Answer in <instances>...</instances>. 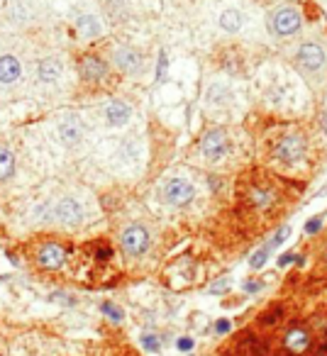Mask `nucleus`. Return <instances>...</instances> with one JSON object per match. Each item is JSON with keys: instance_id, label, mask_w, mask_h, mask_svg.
Instances as JSON below:
<instances>
[{"instance_id": "obj_3", "label": "nucleus", "mask_w": 327, "mask_h": 356, "mask_svg": "<svg viewBox=\"0 0 327 356\" xmlns=\"http://www.w3.org/2000/svg\"><path fill=\"white\" fill-rule=\"evenodd\" d=\"M108 64L93 51H86V54L79 56V74L86 83H100V81L108 79Z\"/></svg>"}, {"instance_id": "obj_14", "label": "nucleus", "mask_w": 327, "mask_h": 356, "mask_svg": "<svg viewBox=\"0 0 327 356\" xmlns=\"http://www.w3.org/2000/svg\"><path fill=\"white\" fill-rule=\"evenodd\" d=\"M129 118H132V108L127 103H122V100H113L105 108V122L110 127H122V124L129 122Z\"/></svg>"}, {"instance_id": "obj_12", "label": "nucleus", "mask_w": 327, "mask_h": 356, "mask_svg": "<svg viewBox=\"0 0 327 356\" xmlns=\"http://www.w3.org/2000/svg\"><path fill=\"white\" fill-rule=\"evenodd\" d=\"M22 79V64L15 54H0V86H13Z\"/></svg>"}, {"instance_id": "obj_26", "label": "nucleus", "mask_w": 327, "mask_h": 356, "mask_svg": "<svg viewBox=\"0 0 327 356\" xmlns=\"http://www.w3.org/2000/svg\"><path fill=\"white\" fill-rule=\"evenodd\" d=\"M298 257H293V254H283L281 259H278V266H288L291 261H296Z\"/></svg>"}, {"instance_id": "obj_29", "label": "nucleus", "mask_w": 327, "mask_h": 356, "mask_svg": "<svg viewBox=\"0 0 327 356\" xmlns=\"http://www.w3.org/2000/svg\"><path fill=\"white\" fill-rule=\"evenodd\" d=\"M218 332H220V334L230 332V322H228V320H220V322H218Z\"/></svg>"}, {"instance_id": "obj_23", "label": "nucleus", "mask_w": 327, "mask_h": 356, "mask_svg": "<svg viewBox=\"0 0 327 356\" xmlns=\"http://www.w3.org/2000/svg\"><path fill=\"white\" fill-rule=\"evenodd\" d=\"M142 346L147 351H159V339L154 334H144L142 337Z\"/></svg>"}, {"instance_id": "obj_20", "label": "nucleus", "mask_w": 327, "mask_h": 356, "mask_svg": "<svg viewBox=\"0 0 327 356\" xmlns=\"http://www.w3.org/2000/svg\"><path fill=\"white\" fill-rule=\"evenodd\" d=\"M252 203L254 205H257V208H269V205H271L273 203V195L271 193H269V191H254V193H252Z\"/></svg>"}, {"instance_id": "obj_19", "label": "nucleus", "mask_w": 327, "mask_h": 356, "mask_svg": "<svg viewBox=\"0 0 327 356\" xmlns=\"http://www.w3.org/2000/svg\"><path fill=\"white\" fill-rule=\"evenodd\" d=\"M100 310H103V315L108 317L110 322H115V325L125 320V312L120 310V307L115 305V302H103V305H100Z\"/></svg>"}, {"instance_id": "obj_8", "label": "nucleus", "mask_w": 327, "mask_h": 356, "mask_svg": "<svg viewBox=\"0 0 327 356\" xmlns=\"http://www.w3.org/2000/svg\"><path fill=\"white\" fill-rule=\"evenodd\" d=\"M64 76V61L56 59V56H47L37 64V81L45 86L59 83V79Z\"/></svg>"}, {"instance_id": "obj_13", "label": "nucleus", "mask_w": 327, "mask_h": 356, "mask_svg": "<svg viewBox=\"0 0 327 356\" xmlns=\"http://www.w3.org/2000/svg\"><path fill=\"white\" fill-rule=\"evenodd\" d=\"M200 149H203V154L210 161H218V159H223L225 154H228V137H225L220 129H215V132L205 134Z\"/></svg>"}, {"instance_id": "obj_2", "label": "nucleus", "mask_w": 327, "mask_h": 356, "mask_svg": "<svg viewBox=\"0 0 327 356\" xmlns=\"http://www.w3.org/2000/svg\"><path fill=\"white\" fill-rule=\"evenodd\" d=\"M149 232L142 227V225H132V227H127L122 232V237H120V247H122V252L127 254V257H142V254L149 252Z\"/></svg>"}, {"instance_id": "obj_25", "label": "nucleus", "mask_w": 327, "mask_h": 356, "mask_svg": "<svg viewBox=\"0 0 327 356\" xmlns=\"http://www.w3.org/2000/svg\"><path fill=\"white\" fill-rule=\"evenodd\" d=\"M179 349L181 351H191V349H193V341H191L189 337H186V339H179Z\"/></svg>"}, {"instance_id": "obj_9", "label": "nucleus", "mask_w": 327, "mask_h": 356, "mask_svg": "<svg viewBox=\"0 0 327 356\" xmlns=\"http://www.w3.org/2000/svg\"><path fill=\"white\" fill-rule=\"evenodd\" d=\"M273 154H276L283 163H296L298 159L305 154V142H303L301 137H283L281 142L276 144Z\"/></svg>"}, {"instance_id": "obj_18", "label": "nucleus", "mask_w": 327, "mask_h": 356, "mask_svg": "<svg viewBox=\"0 0 327 356\" xmlns=\"http://www.w3.org/2000/svg\"><path fill=\"white\" fill-rule=\"evenodd\" d=\"M220 25L228 32H237L239 27H242V15H239L237 10H225L223 15H220Z\"/></svg>"}, {"instance_id": "obj_5", "label": "nucleus", "mask_w": 327, "mask_h": 356, "mask_svg": "<svg viewBox=\"0 0 327 356\" xmlns=\"http://www.w3.org/2000/svg\"><path fill=\"white\" fill-rule=\"evenodd\" d=\"M301 30V13L296 8H278L271 15V32L278 37H288Z\"/></svg>"}, {"instance_id": "obj_10", "label": "nucleus", "mask_w": 327, "mask_h": 356, "mask_svg": "<svg viewBox=\"0 0 327 356\" xmlns=\"http://www.w3.org/2000/svg\"><path fill=\"white\" fill-rule=\"evenodd\" d=\"M113 61L122 74H137V71L142 69V54H139L137 49H132V47H120V49H115Z\"/></svg>"}, {"instance_id": "obj_21", "label": "nucleus", "mask_w": 327, "mask_h": 356, "mask_svg": "<svg viewBox=\"0 0 327 356\" xmlns=\"http://www.w3.org/2000/svg\"><path fill=\"white\" fill-rule=\"evenodd\" d=\"M288 234H291V229H288V227L278 229V232H276V234H273V237H271V242H269V244H266V249H273V247H278V244H281V242H283V239H286V237H288Z\"/></svg>"}, {"instance_id": "obj_28", "label": "nucleus", "mask_w": 327, "mask_h": 356, "mask_svg": "<svg viewBox=\"0 0 327 356\" xmlns=\"http://www.w3.org/2000/svg\"><path fill=\"white\" fill-rule=\"evenodd\" d=\"M259 288H262V283H259V281H249V283H244V291H249V293L259 291Z\"/></svg>"}, {"instance_id": "obj_16", "label": "nucleus", "mask_w": 327, "mask_h": 356, "mask_svg": "<svg viewBox=\"0 0 327 356\" xmlns=\"http://www.w3.org/2000/svg\"><path fill=\"white\" fill-rule=\"evenodd\" d=\"M283 344H286V349L291 351V354H303V351L310 346V337H308L305 330H301V327H296V330H291L286 334V339H283Z\"/></svg>"}, {"instance_id": "obj_4", "label": "nucleus", "mask_w": 327, "mask_h": 356, "mask_svg": "<svg viewBox=\"0 0 327 356\" xmlns=\"http://www.w3.org/2000/svg\"><path fill=\"white\" fill-rule=\"evenodd\" d=\"M35 261L45 271H56L66 264V249L59 242H45L35 254Z\"/></svg>"}, {"instance_id": "obj_27", "label": "nucleus", "mask_w": 327, "mask_h": 356, "mask_svg": "<svg viewBox=\"0 0 327 356\" xmlns=\"http://www.w3.org/2000/svg\"><path fill=\"white\" fill-rule=\"evenodd\" d=\"M228 291V281H220V283H215L213 288H210V293H225Z\"/></svg>"}, {"instance_id": "obj_7", "label": "nucleus", "mask_w": 327, "mask_h": 356, "mask_svg": "<svg viewBox=\"0 0 327 356\" xmlns=\"http://www.w3.org/2000/svg\"><path fill=\"white\" fill-rule=\"evenodd\" d=\"M191 198H193V186L186 178H171V181H166V186H164V200L169 205L181 208V205L191 203Z\"/></svg>"}, {"instance_id": "obj_15", "label": "nucleus", "mask_w": 327, "mask_h": 356, "mask_svg": "<svg viewBox=\"0 0 327 356\" xmlns=\"http://www.w3.org/2000/svg\"><path fill=\"white\" fill-rule=\"evenodd\" d=\"M74 25H76V32H79L81 40H95V37L103 32V27H100V22L95 15H79Z\"/></svg>"}, {"instance_id": "obj_6", "label": "nucleus", "mask_w": 327, "mask_h": 356, "mask_svg": "<svg viewBox=\"0 0 327 356\" xmlns=\"http://www.w3.org/2000/svg\"><path fill=\"white\" fill-rule=\"evenodd\" d=\"M86 137V122L79 118V115H66L64 120L59 122V139L64 147H79Z\"/></svg>"}, {"instance_id": "obj_17", "label": "nucleus", "mask_w": 327, "mask_h": 356, "mask_svg": "<svg viewBox=\"0 0 327 356\" xmlns=\"http://www.w3.org/2000/svg\"><path fill=\"white\" fill-rule=\"evenodd\" d=\"M15 173V154L0 147V181H8Z\"/></svg>"}, {"instance_id": "obj_22", "label": "nucleus", "mask_w": 327, "mask_h": 356, "mask_svg": "<svg viewBox=\"0 0 327 356\" xmlns=\"http://www.w3.org/2000/svg\"><path fill=\"white\" fill-rule=\"evenodd\" d=\"M266 257H269V249H266V247L259 249V252L252 257V268H262L264 264H266Z\"/></svg>"}, {"instance_id": "obj_11", "label": "nucleus", "mask_w": 327, "mask_h": 356, "mask_svg": "<svg viewBox=\"0 0 327 356\" xmlns=\"http://www.w3.org/2000/svg\"><path fill=\"white\" fill-rule=\"evenodd\" d=\"M298 64H301L305 71L322 69V66H325V51H322V47L312 44V42L303 44L301 49H298Z\"/></svg>"}, {"instance_id": "obj_24", "label": "nucleus", "mask_w": 327, "mask_h": 356, "mask_svg": "<svg viewBox=\"0 0 327 356\" xmlns=\"http://www.w3.org/2000/svg\"><path fill=\"white\" fill-rule=\"evenodd\" d=\"M320 225H322V220H320V218H312L310 222L305 225V229H308V232H310V234H315L317 229H320Z\"/></svg>"}, {"instance_id": "obj_1", "label": "nucleus", "mask_w": 327, "mask_h": 356, "mask_svg": "<svg viewBox=\"0 0 327 356\" xmlns=\"http://www.w3.org/2000/svg\"><path fill=\"white\" fill-rule=\"evenodd\" d=\"M83 218H86V210L76 198H61L59 203L51 205V220L54 222L76 227V225L83 222Z\"/></svg>"}]
</instances>
